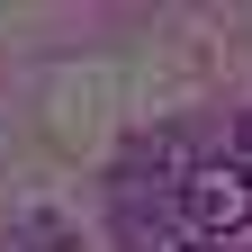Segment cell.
Masks as SVG:
<instances>
[{
  "label": "cell",
  "instance_id": "obj_1",
  "mask_svg": "<svg viewBox=\"0 0 252 252\" xmlns=\"http://www.w3.org/2000/svg\"><path fill=\"white\" fill-rule=\"evenodd\" d=\"M180 225H189V243H216V252H225V234L252 225V171L234 153H207L180 171Z\"/></svg>",
  "mask_w": 252,
  "mask_h": 252
},
{
  "label": "cell",
  "instance_id": "obj_2",
  "mask_svg": "<svg viewBox=\"0 0 252 252\" xmlns=\"http://www.w3.org/2000/svg\"><path fill=\"white\" fill-rule=\"evenodd\" d=\"M9 252H81V243H72V234H63V225H54V216H27V225L9 234Z\"/></svg>",
  "mask_w": 252,
  "mask_h": 252
},
{
  "label": "cell",
  "instance_id": "obj_4",
  "mask_svg": "<svg viewBox=\"0 0 252 252\" xmlns=\"http://www.w3.org/2000/svg\"><path fill=\"white\" fill-rule=\"evenodd\" d=\"M189 252H216V243H189Z\"/></svg>",
  "mask_w": 252,
  "mask_h": 252
},
{
  "label": "cell",
  "instance_id": "obj_3",
  "mask_svg": "<svg viewBox=\"0 0 252 252\" xmlns=\"http://www.w3.org/2000/svg\"><path fill=\"white\" fill-rule=\"evenodd\" d=\"M234 162H243V171H252V108H243V117H234Z\"/></svg>",
  "mask_w": 252,
  "mask_h": 252
}]
</instances>
